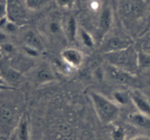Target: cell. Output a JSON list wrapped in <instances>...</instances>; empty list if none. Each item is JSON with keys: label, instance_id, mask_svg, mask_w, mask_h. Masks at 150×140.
I'll list each match as a JSON object with an SVG mask.
<instances>
[{"label": "cell", "instance_id": "obj_11", "mask_svg": "<svg viewBox=\"0 0 150 140\" xmlns=\"http://www.w3.org/2000/svg\"><path fill=\"white\" fill-rule=\"evenodd\" d=\"M44 31L48 38L51 39H60L62 37L65 38L63 29V23L57 19H50L44 26ZM66 40V39H65Z\"/></svg>", "mask_w": 150, "mask_h": 140}, {"label": "cell", "instance_id": "obj_1", "mask_svg": "<svg viewBox=\"0 0 150 140\" xmlns=\"http://www.w3.org/2000/svg\"><path fill=\"white\" fill-rule=\"evenodd\" d=\"M89 96L97 116L101 123L110 124L118 118L120 113V107L114 101L95 91L89 92Z\"/></svg>", "mask_w": 150, "mask_h": 140}, {"label": "cell", "instance_id": "obj_30", "mask_svg": "<svg viewBox=\"0 0 150 140\" xmlns=\"http://www.w3.org/2000/svg\"><path fill=\"white\" fill-rule=\"evenodd\" d=\"M2 58H3V54H2V52H1V48H0V62L1 61Z\"/></svg>", "mask_w": 150, "mask_h": 140}, {"label": "cell", "instance_id": "obj_31", "mask_svg": "<svg viewBox=\"0 0 150 140\" xmlns=\"http://www.w3.org/2000/svg\"><path fill=\"white\" fill-rule=\"evenodd\" d=\"M0 140H7L5 137L4 136H0Z\"/></svg>", "mask_w": 150, "mask_h": 140}, {"label": "cell", "instance_id": "obj_6", "mask_svg": "<svg viewBox=\"0 0 150 140\" xmlns=\"http://www.w3.org/2000/svg\"><path fill=\"white\" fill-rule=\"evenodd\" d=\"M132 45L133 43L131 41L127 38L120 36H111L103 41L100 50L103 54H109L125 49Z\"/></svg>", "mask_w": 150, "mask_h": 140}, {"label": "cell", "instance_id": "obj_16", "mask_svg": "<svg viewBox=\"0 0 150 140\" xmlns=\"http://www.w3.org/2000/svg\"><path fill=\"white\" fill-rule=\"evenodd\" d=\"M0 73L1 76L5 79L7 83L10 85V83H15L18 82L21 77V73L16 70L13 67L7 65H0Z\"/></svg>", "mask_w": 150, "mask_h": 140}, {"label": "cell", "instance_id": "obj_12", "mask_svg": "<svg viewBox=\"0 0 150 140\" xmlns=\"http://www.w3.org/2000/svg\"><path fill=\"white\" fill-rule=\"evenodd\" d=\"M127 118L128 123L134 127L150 131V116L136 112L128 114Z\"/></svg>", "mask_w": 150, "mask_h": 140}, {"label": "cell", "instance_id": "obj_2", "mask_svg": "<svg viewBox=\"0 0 150 140\" xmlns=\"http://www.w3.org/2000/svg\"><path fill=\"white\" fill-rule=\"evenodd\" d=\"M108 64L136 76L139 71L138 67V51L133 45L125 49L103 54Z\"/></svg>", "mask_w": 150, "mask_h": 140}, {"label": "cell", "instance_id": "obj_13", "mask_svg": "<svg viewBox=\"0 0 150 140\" xmlns=\"http://www.w3.org/2000/svg\"><path fill=\"white\" fill-rule=\"evenodd\" d=\"M11 140H29V123L25 114L21 117Z\"/></svg>", "mask_w": 150, "mask_h": 140}, {"label": "cell", "instance_id": "obj_33", "mask_svg": "<svg viewBox=\"0 0 150 140\" xmlns=\"http://www.w3.org/2000/svg\"><path fill=\"white\" fill-rule=\"evenodd\" d=\"M0 75H1V73H0Z\"/></svg>", "mask_w": 150, "mask_h": 140}, {"label": "cell", "instance_id": "obj_15", "mask_svg": "<svg viewBox=\"0 0 150 140\" xmlns=\"http://www.w3.org/2000/svg\"><path fill=\"white\" fill-rule=\"evenodd\" d=\"M113 21L112 12L109 7H105L101 11L99 19V27L103 34H106L109 32Z\"/></svg>", "mask_w": 150, "mask_h": 140}, {"label": "cell", "instance_id": "obj_9", "mask_svg": "<svg viewBox=\"0 0 150 140\" xmlns=\"http://www.w3.org/2000/svg\"><path fill=\"white\" fill-rule=\"evenodd\" d=\"M131 103L138 112L150 116V101L147 97L138 90L130 92Z\"/></svg>", "mask_w": 150, "mask_h": 140}, {"label": "cell", "instance_id": "obj_19", "mask_svg": "<svg viewBox=\"0 0 150 140\" xmlns=\"http://www.w3.org/2000/svg\"><path fill=\"white\" fill-rule=\"evenodd\" d=\"M79 36H80L81 41L83 45L88 48H92L95 45V41L94 38L87 31L84 29H81L79 31Z\"/></svg>", "mask_w": 150, "mask_h": 140}, {"label": "cell", "instance_id": "obj_17", "mask_svg": "<svg viewBox=\"0 0 150 140\" xmlns=\"http://www.w3.org/2000/svg\"><path fill=\"white\" fill-rule=\"evenodd\" d=\"M138 67L139 70H150V53L138 51Z\"/></svg>", "mask_w": 150, "mask_h": 140}, {"label": "cell", "instance_id": "obj_22", "mask_svg": "<svg viewBox=\"0 0 150 140\" xmlns=\"http://www.w3.org/2000/svg\"><path fill=\"white\" fill-rule=\"evenodd\" d=\"M76 0H55L56 4L62 10H72L74 7Z\"/></svg>", "mask_w": 150, "mask_h": 140}, {"label": "cell", "instance_id": "obj_3", "mask_svg": "<svg viewBox=\"0 0 150 140\" xmlns=\"http://www.w3.org/2000/svg\"><path fill=\"white\" fill-rule=\"evenodd\" d=\"M119 10L125 24L131 26L143 18L146 11V4L143 0H120Z\"/></svg>", "mask_w": 150, "mask_h": 140}, {"label": "cell", "instance_id": "obj_10", "mask_svg": "<svg viewBox=\"0 0 150 140\" xmlns=\"http://www.w3.org/2000/svg\"><path fill=\"white\" fill-rule=\"evenodd\" d=\"M23 45L34 48L37 51H42L44 50V45L40 35L35 32L33 29H28L23 35Z\"/></svg>", "mask_w": 150, "mask_h": 140}, {"label": "cell", "instance_id": "obj_21", "mask_svg": "<svg viewBox=\"0 0 150 140\" xmlns=\"http://www.w3.org/2000/svg\"><path fill=\"white\" fill-rule=\"evenodd\" d=\"M28 10L37 11L42 8L46 3V0H24Z\"/></svg>", "mask_w": 150, "mask_h": 140}, {"label": "cell", "instance_id": "obj_8", "mask_svg": "<svg viewBox=\"0 0 150 140\" xmlns=\"http://www.w3.org/2000/svg\"><path fill=\"white\" fill-rule=\"evenodd\" d=\"M63 62L72 68L80 67L83 63V55L81 51L75 48H64L61 53Z\"/></svg>", "mask_w": 150, "mask_h": 140}, {"label": "cell", "instance_id": "obj_29", "mask_svg": "<svg viewBox=\"0 0 150 140\" xmlns=\"http://www.w3.org/2000/svg\"><path fill=\"white\" fill-rule=\"evenodd\" d=\"M14 90L13 87L10 86V85H0V91L4 90Z\"/></svg>", "mask_w": 150, "mask_h": 140}, {"label": "cell", "instance_id": "obj_20", "mask_svg": "<svg viewBox=\"0 0 150 140\" xmlns=\"http://www.w3.org/2000/svg\"><path fill=\"white\" fill-rule=\"evenodd\" d=\"M13 113L7 107H0V123L8 125L13 121Z\"/></svg>", "mask_w": 150, "mask_h": 140}, {"label": "cell", "instance_id": "obj_4", "mask_svg": "<svg viewBox=\"0 0 150 140\" xmlns=\"http://www.w3.org/2000/svg\"><path fill=\"white\" fill-rule=\"evenodd\" d=\"M27 7L24 0H7V18L18 26L27 21Z\"/></svg>", "mask_w": 150, "mask_h": 140}, {"label": "cell", "instance_id": "obj_7", "mask_svg": "<svg viewBox=\"0 0 150 140\" xmlns=\"http://www.w3.org/2000/svg\"><path fill=\"white\" fill-rule=\"evenodd\" d=\"M32 76L35 83L40 85L56 80V76L54 70L46 63H42L35 67L32 70Z\"/></svg>", "mask_w": 150, "mask_h": 140}, {"label": "cell", "instance_id": "obj_32", "mask_svg": "<svg viewBox=\"0 0 150 140\" xmlns=\"http://www.w3.org/2000/svg\"><path fill=\"white\" fill-rule=\"evenodd\" d=\"M87 1H96V0H87Z\"/></svg>", "mask_w": 150, "mask_h": 140}, {"label": "cell", "instance_id": "obj_28", "mask_svg": "<svg viewBox=\"0 0 150 140\" xmlns=\"http://www.w3.org/2000/svg\"><path fill=\"white\" fill-rule=\"evenodd\" d=\"M130 140H150V137L148 136H144V135H141V136H135V137L132 138Z\"/></svg>", "mask_w": 150, "mask_h": 140}, {"label": "cell", "instance_id": "obj_24", "mask_svg": "<svg viewBox=\"0 0 150 140\" xmlns=\"http://www.w3.org/2000/svg\"><path fill=\"white\" fill-rule=\"evenodd\" d=\"M0 48H1V51L2 52L3 56L11 55V54H13L16 51V48H15L14 45L9 42L6 43L1 45Z\"/></svg>", "mask_w": 150, "mask_h": 140}, {"label": "cell", "instance_id": "obj_23", "mask_svg": "<svg viewBox=\"0 0 150 140\" xmlns=\"http://www.w3.org/2000/svg\"><path fill=\"white\" fill-rule=\"evenodd\" d=\"M18 27V26L17 24H16L13 22L7 20V21L6 22L5 25H4V27L2 28L1 30L4 31L7 35H10V34H13L14 32H16L17 31Z\"/></svg>", "mask_w": 150, "mask_h": 140}, {"label": "cell", "instance_id": "obj_27", "mask_svg": "<svg viewBox=\"0 0 150 140\" xmlns=\"http://www.w3.org/2000/svg\"><path fill=\"white\" fill-rule=\"evenodd\" d=\"M8 35L2 30H0V46L8 42Z\"/></svg>", "mask_w": 150, "mask_h": 140}, {"label": "cell", "instance_id": "obj_26", "mask_svg": "<svg viewBox=\"0 0 150 140\" xmlns=\"http://www.w3.org/2000/svg\"><path fill=\"white\" fill-rule=\"evenodd\" d=\"M7 17V0H0V19Z\"/></svg>", "mask_w": 150, "mask_h": 140}, {"label": "cell", "instance_id": "obj_25", "mask_svg": "<svg viewBox=\"0 0 150 140\" xmlns=\"http://www.w3.org/2000/svg\"><path fill=\"white\" fill-rule=\"evenodd\" d=\"M125 132L122 128L119 127L113 132V140H124Z\"/></svg>", "mask_w": 150, "mask_h": 140}, {"label": "cell", "instance_id": "obj_18", "mask_svg": "<svg viewBox=\"0 0 150 140\" xmlns=\"http://www.w3.org/2000/svg\"><path fill=\"white\" fill-rule=\"evenodd\" d=\"M113 98H114V102L120 107L127 105L129 101H131L130 92H126L124 90L115 91L113 93Z\"/></svg>", "mask_w": 150, "mask_h": 140}, {"label": "cell", "instance_id": "obj_5", "mask_svg": "<svg viewBox=\"0 0 150 140\" xmlns=\"http://www.w3.org/2000/svg\"><path fill=\"white\" fill-rule=\"evenodd\" d=\"M103 72L104 77H106L111 82L117 85L131 86L135 82V75L117 68L108 63L103 68Z\"/></svg>", "mask_w": 150, "mask_h": 140}, {"label": "cell", "instance_id": "obj_14", "mask_svg": "<svg viewBox=\"0 0 150 140\" xmlns=\"http://www.w3.org/2000/svg\"><path fill=\"white\" fill-rule=\"evenodd\" d=\"M63 29L66 41L70 43H74L78 34L77 22L74 16H68L63 23Z\"/></svg>", "mask_w": 150, "mask_h": 140}]
</instances>
